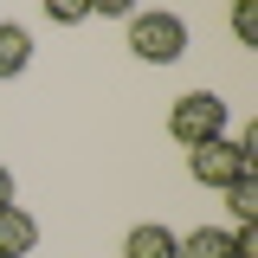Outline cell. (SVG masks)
Instances as JSON below:
<instances>
[{
  "label": "cell",
  "mask_w": 258,
  "mask_h": 258,
  "mask_svg": "<svg viewBox=\"0 0 258 258\" xmlns=\"http://www.w3.org/2000/svg\"><path fill=\"white\" fill-rule=\"evenodd\" d=\"M187 168H194V181H200V187H232V181H245V174L258 168V129H245L239 142H226V136L194 142Z\"/></svg>",
  "instance_id": "obj_1"
},
{
  "label": "cell",
  "mask_w": 258,
  "mask_h": 258,
  "mask_svg": "<svg viewBox=\"0 0 258 258\" xmlns=\"http://www.w3.org/2000/svg\"><path fill=\"white\" fill-rule=\"evenodd\" d=\"M129 52L142 64H174L187 52V26L174 13H129Z\"/></svg>",
  "instance_id": "obj_2"
},
{
  "label": "cell",
  "mask_w": 258,
  "mask_h": 258,
  "mask_svg": "<svg viewBox=\"0 0 258 258\" xmlns=\"http://www.w3.org/2000/svg\"><path fill=\"white\" fill-rule=\"evenodd\" d=\"M168 129H174V142H213V136H226V103L213 91H187L174 97V110H168Z\"/></svg>",
  "instance_id": "obj_3"
},
{
  "label": "cell",
  "mask_w": 258,
  "mask_h": 258,
  "mask_svg": "<svg viewBox=\"0 0 258 258\" xmlns=\"http://www.w3.org/2000/svg\"><path fill=\"white\" fill-rule=\"evenodd\" d=\"M39 245V220L26 207H0V258H26Z\"/></svg>",
  "instance_id": "obj_4"
},
{
  "label": "cell",
  "mask_w": 258,
  "mask_h": 258,
  "mask_svg": "<svg viewBox=\"0 0 258 258\" xmlns=\"http://www.w3.org/2000/svg\"><path fill=\"white\" fill-rule=\"evenodd\" d=\"M32 64V32L13 26V20H0V78H20Z\"/></svg>",
  "instance_id": "obj_5"
},
{
  "label": "cell",
  "mask_w": 258,
  "mask_h": 258,
  "mask_svg": "<svg viewBox=\"0 0 258 258\" xmlns=\"http://www.w3.org/2000/svg\"><path fill=\"white\" fill-rule=\"evenodd\" d=\"M174 245H181V239H174L168 226H136L123 239V258H174Z\"/></svg>",
  "instance_id": "obj_6"
},
{
  "label": "cell",
  "mask_w": 258,
  "mask_h": 258,
  "mask_svg": "<svg viewBox=\"0 0 258 258\" xmlns=\"http://www.w3.org/2000/svg\"><path fill=\"white\" fill-rule=\"evenodd\" d=\"M174 258H232V232H220V226H200V232H187V239L174 245Z\"/></svg>",
  "instance_id": "obj_7"
},
{
  "label": "cell",
  "mask_w": 258,
  "mask_h": 258,
  "mask_svg": "<svg viewBox=\"0 0 258 258\" xmlns=\"http://www.w3.org/2000/svg\"><path fill=\"white\" fill-rule=\"evenodd\" d=\"M226 194V207H232V220H258V181L245 174V181H232V187H220Z\"/></svg>",
  "instance_id": "obj_8"
},
{
  "label": "cell",
  "mask_w": 258,
  "mask_h": 258,
  "mask_svg": "<svg viewBox=\"0 0 258 258\" xmlns=\"http://www.w3.org/2000/svg\"><path fill=\"white\" fill-rule=\"evenodd\" d=\"M39 7H45L52 26H84L91 20V0H39Z\"/></svg>",
  "instance_id": "obj_9"
},
{
  "label": "cell",
  "mask_w": 258,
  "mask_h": 258,
  "mask_svg": "<svg viewBox=\"0 0 258 258\" xmlns=\"http://www.w3.org/2000/svg\"><path fill=\"white\" fill-rule=\"evenodd\" d=\"M232 32H239V45L258 39V0H232Z\"/></svg>",
  "instance_id": "obj_10"
},
{
  "label": "cell",
  "mask_w": 258,
  "mask_h": 258,
  "mask_svg": "<svg viewBox=\"0 0 258 258\" xmlns=\"http://www.w3.org/2000/svg\"><path fill=\"white\" fill-rule=\"evenodd\" d=\"M91 13H103V20H129L136 0H91Z\"/></svg>",
  "instance_id": "obj_11"
},
{
  "label": "cell",
  "mask_w": 258,
  "mask_h": 258,
  "mask_svg": "<svg viewBox=\"0 0 258 258\" xmlns=\"http://www.w3.org/2000/svg\"><path fill=\"white\" fill-rule=\"evenodd\" d=\"M0 207H13V174L0 168Z\"/></svg>",
  "instance_id": "obj_12"
}]
</instances>
